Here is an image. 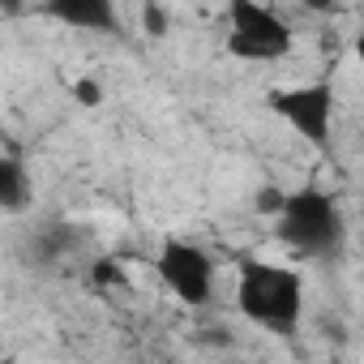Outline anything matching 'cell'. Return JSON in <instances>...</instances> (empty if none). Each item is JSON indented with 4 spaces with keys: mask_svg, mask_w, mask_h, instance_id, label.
<instances>
[{
    "mask_svg": "<svg viewBox=\"0 0 364 364\" xmlns=\"http://www.w3.org/2000/svg\"><path fill=\"white\" fill-rule=\"evenodd\" d=\"M159 279L189 309H206L215 296V262L198 245H185V240H167L159 249Z\"/></svg>",
    "mask_w": 364,
    "mask_h": 364,
    "instance_id": "277c9868",
    "label": "cell"
},
{
    "mask_svg": "<svg viewBox=\"0 0 364 364\" xmlns=\"http://www.w3.org/2000/svg\"><path fill=\"white\" fill-rule=\"evenodd\" d=\"M52 18L69 22V26H86V31H116V9L107 0H52L48 5Z\"/></svg>",
    "mask_w": 364,
    "mask_h": 364,
    "instance_id": "8992f818",
    "label": "cell"
},
{
    "mask_svg": "<svg viewBox=\"0 0 364 364\" xmlns=\"http://www.w3.org/2000/svg\"><path fill=\"white\" fill-rule=\"evenodd\" d=\"M270 107L300 137H309L317 150L330 146V116H334V86L330 82H313V86H296V90H270Z\"/></svg>",
    "mask_w": 364,
    "mask_h": 364,
    "instance_id": "5b68a950",
    "label": "cell"
},
{
    "mask_svg": "<svg viewBox=\"0 0 364 364\" xmlns=\"http://www.w3.org/2000/svg\"><path fill=\"white\" fill-rule=\"evenodd\" d=\"M95 283H124V274H120V266L116 262H95Z\"/></svg>",
    "mask_w": 364,
    "mask_h": 364,
    "instance_id": "30bf717a",
    "label": "cell"
},
{
    "mask_svg": "<svg viewBox=\"0 0 364 364\" xmlns=\"http://www.w3.org/2000/svg\"><path fill=\"white\" fill-rule=\"evenodd\" d=\"M73 99L82 107H95V103H103V86L95 77H82V82H73Z\"/></svg>",
    "mask_w": 364,
    "mask_h": 364,
    "instance_id": "ba28073f",
    "label": "cell"
},
{
    "mask_svg": "<svg viewBox=\"0 0 364 364\" xmlns=\"http://www.w3.org/2000/svg\"><path fill=\"white\" fill-rule=\"evenodd\" d=\"M283 206H287V193L283 189H262L257 193V215H283Z\"/></svg>",
    "mask_w": 364,
    "mask_h": 364,
    "instance_id": "9c48e42d",
    "label": "cell"
},
{
    "mask_svg": "<svg viewBox=\"0 0 364 364\" xmlns=\"http://www.w3.org/2000/svg\"><path fill=\"white\" fill-rule=\"evenodd\" d=\"M304 309L300 274L274 262H245L240 266V313L270 330V334H296Z\"/></svg>",
    "mask_w": 364,
    "mask_h": 364,
    "instance_id": "6da1fadb",
    "label": "cell"
},
{
    "mask_svg": "<svg viewBox=\"0 0 364 364\" xmlns=\"http://www.w3.org/2000/svg\"><path fill=\"white\" fill-rule=\"evenodd\" d=\"M141 18H146V31H150V35H163V31H167V18H163V9H159V5H146V9H141Z\"/></svg>",
    "mask_w": 364,
    "mask_h": 364,
    "instance_id": "8fae6325",
    "label": "cell"
},
{
    "mask_svg": "<svg viewBox=\"0 0 364 364\" xmlns=\"http://www.w3.org/2000/svg\"><path fill=\"white\" fill-rule=\"evenodd\" d=\"M274 232H279V240L287 249H296L304 257H326L343 240L338 206L321 189H296V193H287V206H283Z\"/></svg>",
    "mask_w": 364,
    "mask_h": 364,
    "instance_id": "7a4b0ae2",
    "label": "cell"
},
{
    "mask_svg": "<svg viewBox=\"0 0 364 364\" xmlns=\"http://www.w3.org/2000/svg\"><path fill=\"white\" fill-rule=\"evenodd\" d=\"M228 52L240 60H279L291 52V26L253 0H236L232 5V35H228Z\"/></svg>",
    "mask_w": 364,
    "mask_h": 364,
    "instance_id": "3957f363",
    "label": "cell"
},
{
    "mask_svg": "<svg viewBox=\"0 0 364 364\" xmlns=\"http://www.w3.org/2000/svg\"><path fill=\"white\" fill-rule=\"evenodd\" d=\"M355 56H360V60H364V35H360V39H355Z\"/></svg>",
    "mask_w": 364,
    "mask_h": 364,
    "instance_id": "7c38bea8",
    "label": "cell"
},
{
    "mask_svg": "<svg viewBox=\"0 0 364 364\" xmlns=\"http://www.w3.org/2000/svg\"><path fill=\"white\" fill-rule=\"evenodd\" d=\"M26 198H31V180H26V167L9 154L0 159V206L9 215H22L26 210Z\"/></svg>",
    "mask_w": 364,
    "mask_h": 364,
    "instance_id": "52a82bcc",
    "label": "cell"
}]
</instances>
